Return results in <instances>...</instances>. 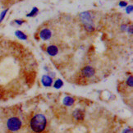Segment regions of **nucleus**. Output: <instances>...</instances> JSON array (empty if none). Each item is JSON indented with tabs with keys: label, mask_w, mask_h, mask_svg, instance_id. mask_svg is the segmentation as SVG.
I'll use <instances>...</instances> for the list:
<instances>
[{
	"label": "nucleus",
	"mask_w": 133,
	"mask_h": 133,
	"mask_svg": "<svg viewBox=\"0 0 133 133\" xmlns=\"http://www.w3.org/2000/svg\"><path fill=\"white\" fill-rule=\"evenodd\" d=\"M15 23H16L17 25H22V24H24L25 23V21L24 20H22V19H17V20H15Z\"/></svg>",
	"instance_id": "f3484780"
},
{
	"label": "nucleus",
	"mask_w": 133,
	"mask_h": 133,
	"mask_svg": "<svg viewBox=\"0 0 133 133\" xmlns=\"http://www.w3.org/2000/svg\"><path fill=\"white\" fill-rule=\"evenodd\" d=\"M118 5L120 8H126L127 6V3L126 1H120L118 3Z\"/></svg>",
	"instance_id": "a211bd4d"
},
{
	"label": "nucleus",
	"mask_w": 133,
	"mask_h": 133,
	"mask_svg": "<svg viewBox=\"0 0 133 133\" xmlns=\"http://www.w3.org/2000/svg\"><path fill=\"white\" fill-rule=\"evenodd\" d=\"M38 12H39V9L36 7H34L31 11H30L28 14H26V17H33L35 16H36V15L38 14Z\"/></svg>",
	"instance_id": "f8f14e48"
},
{
	"label": "nucleus",
	"mask_w": 133,
	"mask_h": 133,
	"mask_svg": "<svg viewBox=\"0 0 133 133\" xmlns=\"http://www.w3.org/2000/svg\"><path fill=\"white\" fill-rule=\"evenodd\" d=\"M48 75L50 76V77H52L53 79H54L56 77V74L54 72V71H49L48 72Z\"/></svg>",
	"instance_id": "aec40b11"
},
{
	"label": "nucleus",
	"mask_w": 133,
	"mask_h": 133,
	"mask_svg": "<svg viewBox=\"0 0 133 133\" xmlns=\"http://www.w3.org/2000/svg\"><path fill=\"white\" fill-rule=\"evenodd\" d=\"M133 12V6L132 5H127L126 7V12L127 14H131Z\"/></svg>",
	"instance_id": "2eb2a0df"
},
{
	"label": "nucleus",
	"mask_w": 133,
	"mask_h": 133,
	"mask_svg": "<svg viewBox=\"0 0 133 133\" xmlns=\"http://www.w3.org/2000/svg\"><path fill=\"white\" fill-rule=\"evenodd\" d=\"M1 98H2V95H1V93H0V99H1Z\"/></svg>",
	"instance_id": "4be33fe9"
},
{
	"label": "nucleus",
	"mask_w": 133,
	"mask_h": 133,
	"mask_svg": "<svg viewBox=\"0 0 133 133\" xmlns=\"http://www.w3.org/2000/svg\"><path fill=\"white\" fill-rule=\"evenodd\" d=\"M53 86H54L55 89H60V88H62L63 86V81L61 80V79H59V78L56 79L54 81Z\"/></svg>",
	"instance_id": "9b49d317"
},
{
	"label": "nucleus",
	"mask_w": 133,
	"mask_h": 133,
	"mask_svg": "<svg viewBox=\"0 0 133 133\" xmlns=\"http://www.w3.org/2000/svg\"><path fill=\"white\" fill-rule=\"evenodd\" d=\"M8 10H9L8 8H6V9H4L1 13H0V23H1L3 21V19H4L5 17H6V15H7V13L8 12Z\"/></svg>",
	"instance_id": "4468645a"
},
{
	"label": "nucleus",
	"mask_w": 133,
	"mask_h": 133,
	"mask_svg": "<svg viewBox=\"0 0 133 133\" xmlns=\"http://www.w3.org/2000/svg\"><path fill=\"white\" fill-rule=\"evenodd\" d=\"M46 53H47L51 57H55L57 56L58 54V48L54 44H51L49 45L47 48H46Z\"/></svg>",
	"instance_id": "0eeeda50"
},
{
	"label": "nucleus",
	"mask_w": 133,
	"mask_h": 133,
	"mask_svg": "<svg viewBox=\"0 0 133 133\" xmlns=\"http://www.w3.org/2000/svg\"><path fill=\"white\" fill-rule=\"evenodd\" d=\"M39 36L42 40H49L52 37V31L48 28H44L39 33Z\"/></svg>",
	"instance_id": "39448f33"
},
{
	"label": "nucleus",
	"mask_w": 133,
	"mask_h": 133,
	"mask_svg": "<svg viewBox=\"0 0 133 133\" xmlns=\"http://www.w3.org/2000/svg\"><path fill=\"white\" fill-rule=\"evenodd\" d=\"M95 73H96L95 69L93 68V66H89V65L84 66V68L81 69V76H82L83 77L86 78V79L92 78L95 75Z\"/></svg>",
	"instance_id": "20e7f679"
},
{
	"label": "nucleus",
	"mask_w": 133,
	"mask_h": 133,
	"mask_svg": "<svg viewBox=\"0 0 133 133\" xmlns=\"http://www.w3.org/2000/svg\"><path fill=\"white\" fill-rule=\"evenodd\" d=\"M122 133H132V130L131 128H126L123 130Z\"/></svg>",
	"instance_id": "412c9836"
},
{
	"label": "nucleus",
	"mask_w": 133,
	"mask_h": 133,
	"mask_svg": "<svg viewBox=\"0 0 133 133\" xmlns=\"http://www.w3.org/2000/svg\"><path fill=\"white\" fill-rule=\"evenodd\" d=\"M79 18L82 22L84 28L87 32H93L95 30V25L94 24V19L92 14L89 11L81 12L79 14Z\"/></svg>",
	"instance_id": "f03ea898"
},
{
	"label": "nucleus",
	"mask_w": 133,
	"mask_h": 133,
	"mask_svg": "<svg viewBox=\"0 0 133 133\" xmlns=\"http://www.w3.org/2000/svg\"><path fill=\"white\" fill-rule=\"evenodd\" d=\"M127 26H128V25H127V24H123V25H121V30L122 32H126L127 31Z\"/></svg>",
	"instance_id": "6ab92c4d"
},
{
	"label": "nucleus",
	"mask_w": 133,
	"mask_h": 133,
	"mask_svg": "<svg viewBox=\"0 0 133 133\" xmlns=\"http://www.w3.org/2000/svg\"><path fill=\"white\" fill-rule=\"evenodd\" d=\"M127 32L128 33L129 35H132L133 34V27H132V25H128L127 26Z\"/></svg>",
	"instance_id": "dca6fc26"
},
{
	"label": "nucleus",
	"mask_w": 133,
	"mask_h": 133,
	"mask_svg": "<svg viewBox=\"0 0 133 133\" xmlns=\"http://www.w3.org/2000/svg\"><path fill=\"white\" fill-rule=\"evenodd\" d=\"M127 86H129V87L132 88V86H133V76H132V75H130L128 77H127Z\"/></svg>",
	"instance_id": "ddd939ff"
},
{
	"label": "nucleus",
	"mask_w": 133,
	"mask_h": 133,
	"mask_svg": "<svg viewBox=\"0 0 133 133\" xmlns=\"http://www.w3.org/2000/svg\"><path fill=\"white\" fill-rule=\"evenodd\" d=\"M63 104L66 107H71L75 104V99L71 96H65L63 99Z\"/></svg>",
	"instance_id": "1a4fd4ad"
},
{
	"label": "nucleus",
	"mask_w": 133,
	"mask_h": 133,
	"mask_svg": "<svg viewBox=\"0 0 133 133\" xmlns=\"http://www.w3.org/2000/svg\"><path fill=\"white\" fill-rule=\"evenodd\" d=\"M15 35L17 37V39H21V40H26L28 39V36L26 35V34H25L23 31H22V30H16L15 31Z\"/></svg>",
	"instance_id": "9d476101"
},
{
	"label": "nucleus",
	"mask_w": 133,
	"mask_h": 133,
	"mask_svg": "<svg viewBox=\"0 0 133 133\" xmlns=\"http://www.w3.org/2000/svg\"><path fill=\"white\" fill-rule=\"evenodd\" d=\"M47 126V119L43 114H35L30 122V127L35 133H41Z\"/></svg>",
	"instance_id": "f257e3e1"
},
{
	"label": "nucleus",
	"mask_w": 133,
	"mask_h": 133,
	"mask_svg": "<svg viewBox=\"0 0 133 133\" xmlns=\"http://www.w3.org/2000/svg\"><path fill=\"white\" fill-rule=\"evenodd\" d=\"M41 83L44 87H50V86L53 85L54 79L52 77H50L48 74L43 75L41 77Z\"/></svg>",
	"instance_id": "423d86ee"
},
{
	"label": "nucleus",
	"mask_w": 133,
	"mask_h": 133,
	"mask_svg": "<svg viewBox=\"0 0 133 133\" xmlns=\"http://www.w3.org/2000/svg\"><path fill=\"white\" fill-rule=\"evenodd\" d=\"M22 120L17 117H9L7 120V128L10 131H17L22 128Z\"/></svg>",
	"instance_id": "7ed1b4c3"
},
{
	"label": "nucleus",
	"mask_w": 133,
	"mask_h": 133,
	"mask_svg": "<svg viewBox=\"0 0 133 133\" xmlns=\"http://www.w3.org/2000/svg\"><path fill=\"white\" fill-rule=\"evenodd\" d=\"M85 114L82 109H76L72 112V117L76 121H82L84 119Z\"/></svg>",
	"instance_id": "6e6552de"
}]
</instances>
